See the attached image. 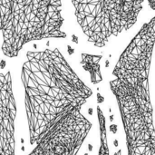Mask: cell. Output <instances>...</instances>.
<instances>
[{"label":"cell","mask_w":155,"mask_h":155,"mask_svg":"<svg viewBox=\"0 0 155 155\" xmlns=\"http://www.w3.org/2000/svg\"><path fill=\"white\" fill-rule=\"evenodd\" d=\"M21 68L29 143L57 120L82 112L93 95L58 48L28 51Z\"/></svg>","instance_id":"1"},{"label":"cell","mask_w":155,"mask_h":155,"mask_svg":"<svg viewBox=\"0 0 155 155\" xmlns=\"http://www.w3.org/2000/svg\"><path fill=\"white\" fill-rule=\"evenodd\" d=\"M155 46V25H143L121 54L110 89L120 111L127 155H155L153 109L150 94V70Z\"/></svg>","instance_id":"2"},{"label":"cell","mask_w":155,"mask_h":155,"mask_svg":"<svg viewBox=\"0 0 155 155\" xmlns=\"http://www.w3.org/2000/svg\"><path fill=\"white\" fill-rule=\"evenodd\" d=\"M62 0H0L2 52L16 57L24 46L44 39H65Z\"/></svg>","instance_id":"3"},{"label":"cell","mask_w":155,"mask_h":155,"mask_svg":"<svg viewBox=\"0 0 155 155\" xmlns=\"http://www.w3.org/2000/svg\"><path fill=\"white\" fill-rule=\"evenodd\" d=\"M74 15L87 41L102 48L124 32V0H72Z\"/></svg>","instance_id":"4"},{"label":"cell","mask_w":155,"mask_h":155,"mask_svg":"<svg viewBox=\"0 0 155 155\" xmlns=\"http://www.w3.org/2000/svg\"><path fill=\"white\" fill-rule=\"evenodd\" d=\"M91 129L83 112L64 116L41 134L27 155H77Z\"/></svg>","instance_id":"5"},{"label":"cell","mask_w":155,"mask_h":155,"mask_svg":"<svg viewBox=\"0 0 155 155\" xmlns=\"http://www.w3.org/2000/svg\"><path fill=\"white\" fill-rule=\"evenodd\" d=\"M16 113L11 72L0 73V155H15Z\"/></svg>","instance_id":"6"},{"label":"cell","mask_w":155,"mask_h":155,"mask_svg":"<svg viewBox=\"0 0 155 155\" xmlns=\"http://www.w3.org/2000/svg\"><path fill=\"white\" fill-rule=\"evenodd\" d=\"M103 55L90 54L83 53L81 54V65L84 71L89 73L90 79L93 84H97L103 81V75L101 73V61Z\"/></svg>","instance_id":"7"},{"label":"cell","mask_w":155,"mask_h":155,"mask_svg":"<svg viewBox=\"0 0 155 155\" xmlns=\"http://www.w3.org/2000/svg\"><path fill=\"white\" fill-rule=\"evenodd\" d=\"M144 0H124L123 27L124 32L131 29L138 20Z\"/></svg>","instance_id":"8"},{"label":"cell","mask_w":155,"mask_h":155,"mask_svg":"<svg viewBox=\"0 0 155 155\" xmlns=\"http://www.w3.org/2000/svg\"><path fill=\"white\" fill-rule=\"evenodd\" d=\"M97 119L99 123L100 131V148L98 155H110L108 143H107V131H106V120L104 114L101 107L97 106Z\"/></svg>","instance_id":"9"},{"label":"cell","mask_w":155,"mask_h":155,"mask_svg":"<svg viewBox=\"0 0 155 155\" xmlns=\"http://www.w3.org/2000/svg\"><path fill=\"white\" fill-rule=\"evenodd\" d=\"M149 2V5L152 9L155 10V0H148Z\"/></svg>","instance_id":"10"},{"label":"cell","mask_w":155,"mask_h":155,"mask_svg":"<svg viewBox=\"0 0 155 155\" xmlns=\"http://www.w3.org/2000/svg\"><path fill=\"white\" fill-rule=\"evenodd\" d=\"M67 50H68V53H69V54L71 55V54H73L74 53V48H72L70 45H68L67 46Z\"/></svg>","instance_id":"11"},{"label":"cell","mask_w":155,"mask_h":155,"mask_svg":"<svg viewBox=\"0 0 155 155\" xmlns=\"http://www.w3.org/2000/svg\"><path fill=\"white\" fill-rule=\"evenodd\" d=\"M5 65H6L5 61V60H1V62H0V68H1V69H4Z\"/></svg>","instance_id":"12"},{"label":"cell","mask_w":155,"mask_h":155,"mask_svg":"<svg viewBox=\"0 0 155 155\" xmlns=\"http://www.w3.org/2000/svg\"><path fill=\"white\" fill-rule=\"evenodd\" d=\"M72 41L74 43H75V44H78V38H77V36H75L74 35H72Z\"/></svg>","instance_id":"13"}]
</instances>
